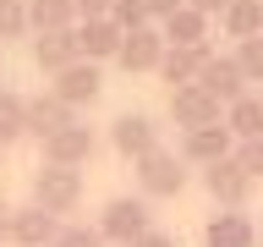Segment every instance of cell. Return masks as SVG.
<instances>
[{"mask_svg":"<svg viewBox=\"0 0 263 247\" xmlns=\"http://www.w3.org/2000/svg\"><path fill=\"white\" fill-rule=\"evenodd\" d=\"M197 88H203V94H214L219 104H230V99L247 94V77H241V66L230 61V55H209V61H203V72H197Z\"/></svg>","mask_w":263,"mask_h":247,"instance_id":"8fae6325","label":"cell"},{"mask_svg":"<svg viewBox=\"0 0 263 247\" xmlns=\"http://www.w3.org/2000/svg\"><path fill=\"white\" fill-rule=\"evenodd\" d=\"M71 121H77V110L61 104L55 94H33V99H28V137H39V143L55 137L61 127H71Z\"/></svg>","mask_w":263,"mask_h":247,"instance_id":"5bb4252c","label":"cell"},{"mask_svg":"<svg viewBox=\"0 0 263 247\" xmlns=\"http://www.w3.org/2000/svg\"><path fill=\"white\" fill-rule=\"evenodd\" d=\"M219 22H225V33L241 44V39H258L263 33V0H230L225 11H219Z\"/></svg>","mask_w":263,"mask_h":247,"instance_id":"44dd1931","label":"cell"},{"mask_svg":"<svg viewBox=\"0 0 263 247\" xmlns=\"http://www.w3.org/2000/svg\"><path fill=\"white\" fill-rule=\"evenodd\" d=\"M110 143H115V154L143 160L148 148H159V127H154L148 115H121V121L110 127Z\"/></svg>","mask_w":263,"mask_h":247,"instance_id":"4fadbf2b","label":"cell"},{"mask_svg":"<svg viewBox=\"0 0 263 247\" xmlns=\"http://www.w3.org/2000/svg\"><path fill=\"white\" fill-rule=\"evenodd\" d=\"M186 6H192V11H203V16H219L230 0H186Z\"/></svg>","mask_w":263,"mask_h":247,"instance_id":"4dcf8cb0","label":"cell"},{"mask_svg":"<svg viewBox=\"0 0 263 247\" xmlns=\"http://www.w3.org/2000/svg\"><path fill=\"white\" fill-rule=\"evenodd\" d=\"M71 39H77V55L82 61H115V49H121V28H115L110 16H88V22H77L71 28Z\"/></svg>","mask_w":263,"mask_h":247,"instance_id":"ba28073f","label":"cell"},{"mask_svg":"<svg viewBox=\"0 0 263 247\" xmlns=\"http://www.w3.org/2000/svg\"><path fill=\"white\" fill-rule=\"evenodd\" d=\"M55 231H61V220L44 214L39 203H28V209H11V220H6V242H16V247H49Z\"/></svg>","mask_w":263,"mask_h":247,"instance_id":"52a82bcc","label":"cell"},{"mask_svg":"<svg viewBox=\"0 0 263 247\" xmlns=\"http://www.w3.org/2000/svg\"><path fill=\"white\" fill-rule=\"evenodd\" d=\"M28 28L33 33H66V28H77V0H28Z\"/></svg>","mask_w":263,"mask_h":247,"instance_id":"ffe728a7","label":"cell"},{"mask_svg":"<svg viewBox=\"0 0 263 247\" xmlns=\"http://www.w3.org/2000/svg\"><path fill=\"white\" fill-rule=\"evenodd\" d=\"M159 55H164V39H159V28L121 33V49H115V61L126 66V72H159Z\"/></svg>","mask_w":263,"mask_h":247,"instance_id":"7c38bea8","label":"cell"},{"mask_svg":"<svg viewBox=\"0 0 263 247\" xmlns=\"http://www.w3.org/2000/svg\"><path fill=\"white\" fill-rule=\"evenodd\" d=\"M186 0H143V11H148V22H164V16H176Z\"/></svg>","mask_w":263,"mask_h":247,"instance_id":"83f0119b","label":"cell"},{"mask_svg":"<svg viewBox=\"0 0 263 247\" xmlns=\"http://www.w3.org/2000/svg\"><path fill=\"white\" fill-rule=\"evenodd\" d=\"M159 39H164V44H176V49H192V44L209 39V16L192 11V6H181L176 16H164V22H159Z\"/></svg>","mask_w":263,"mask_h":247,"instance_id":"d6986e66","label":"cell"},{"mask_svg":"<svg viewBox=\"0 0 263 247\" xmlns=\"http://www.w3.org/2000/svg\"><path fill=\"white\" fill-rule=\"evenodd\" d=\"M209 55H214L209 44H192V49L164 44V55H159V77L170 82V88H186V82H197V72H203V61H209Z\"/></svg>","mask_w":263,"mask_h":247,"instance_id":"9a60e30c","label":"cell"},{"mask_svg":"<svg viewBox=\"0 0 263 247\" xmlns=\"http://www.w3.org/2000/svg\"><path fill=\"white\" fill-rule=\"evenodd\" d=\"M203 187H209L214 203H225V209H241L247 198H252V176H247L230 154H225V160H214V165H203Z\"/></svg>","mask_w":263,"mask_h":247,"instance_id":"8992f818","label":"cell"},{"mask_svg":"<svg viewBox=\"0 0 263 247\" xmlns=\"http://www.w3.org/2000/svg\"><path fill=\"white\" fill-rule=\"evenodd\" d=\"M230 148H236V137L225 132V121L219 127H197V132H181V160L186 165H214V160H225Z\"/></svg>","mask_w":263,"mask_h":247,"instance_id":"30bf717a","label":"cell"},{"mask_svg":"<svg viewBox=\"0 0 263 247\" xmlns=\"http://www.w3.org/2000/svg\"><path fill=\"white\" fill-rule=\"evenodd\" d=\"M93 231L104 236V242H121V247H132L137 236H143V231H154V220H148V203H143V198H110Z\"/></svg>","mask_w":263,"mask_h":247,"instance_id":"3957f363","label":"cell"},{"mask_svg":"<svg viewBox=\"0 0 263 247\" xmlns=\"http://www.w3.org/2000/svg\"><path fill=\"white\" fill-rule=\"evenodd\" d=\"M110 22L121 33H137V28H154V22H148V11H143V0H115L110 6Z\"/></svg>","mask_w":263,"mask_h":247,"instance_id":"d4e9b609","label":"cell"},{"mask_svg":"<svg viewBox=\"0 0 263 247\" xmlns=\"http://www.w3.org/2000/svg\"><path fill=\"white\" fill-rule=\"evenodd\" d=\"M170 121H176L181 132L219 127V121H225V104H219L214 94H203L197 82H186V88H170Z\"/></svg>","mask_w":263,"mask_h":247,"instance_id":"277c9868","label":"cell"},{"mask_svg":"<svg viewBox=\"0 0 263 247\" xmlns=\"http://www.w3.org/2000/svg\"><path fill=\"white\" fill-rule=\"evenodd\" d=\"M137 165V187H143V198H176L181 187H186V160H181L176 148H148Z\"/></svg>","mask_w":263,"mask_h":247,"instance_id":"7a4b0ae2","label":"cell"},{"mask_svg":"<svg viewBox=\"0 0 263 247\" xmlns=\"http://www.w3.org/2000/svg\"><path fill=\"white\" fill-rule=\"evenodd\" d=\"M110 6L115 0H77V16L88 22V16H110Z\"/></svg>","mask_w":263,"mask_h":247,"instance_id":"f1b7e54d","label":"cell"},{"mask_svg":"<svg viewBox=\"0 0 263 247\" xmlns=\"http://www.w3.org/2000/svg\"><path fill=\"white\" fill-rule=\"evenodd\" d=\"M33 61H39V72H49V77H55V72H66L71 61H82L71 28H66V33H39V39H33Z\"/></svg>","mask_w":263,"mask_h":247,"instance_id":"ac0fdd59","label":"cell"},{"mask_svg":"<svg viewBox=\"0 0 263 247\" xmlns=\"http://www.w3.org/2000/svg\"><path fill=\"white\" fill-rule=\"evenodd\" d=\"M230 61L241 66V77H247V82H263V33H258V39H241Z\"/></svg>","mask_w":263,"mask_h":247,"instance_id":"603a6c76","label":"cell"},{"mask_svg":"<svg viewBox=\"0 0 263 247\" xmlns=\"http://www.w3.org/2000/svg\"><path fill=\"white\" fill-rule=\"evenodd\" d=\"M230 160H236L247 176L258 181V176H263V137H247V143H236V148H230Z\"/></svg>","mask_w":263,"mask_h":247,"instance_id":"484cf974","label":"cell"},{"mask_svg":"<svg viewBox=\"0 0 263 247\" xmlns=\"http://www.w3.org/2000/svg\"><path fill=\"white\" fill-rule=\"evenodd\" d=\"M6 220H11V209H6V203H0V242H6Z\"/></svg>","mask_w":263,"mask_h":247,"instance_id":"1f68e13d","label":"cell"},{"mask_svg":"<svg viewBox=\"0 0 263 247\" xmlns=\"http://www.w3.org/2000/svg\"><path fill=\"white\" fill-rule=\"evenodd\" d=\"M225 132L236 137V143L263 137V94H252V88H247L241 99H230V104H225Z\"/></svg>","mask_w":263,"mask_h":247,"instance_id":"2e32d148","label":"cell"},{"mask_svg":"<svg viewBox=\"0 0 263 247\" xmlns=\"http://www.w3.org/2000/svg\"><path fill=\"white\" fill-rule=\"evenodd\" d=\"M132 247H176V236H164V231H143Z\"/></svg>","mask_w":263,"mask_h":247,"instance_id":"f546056e","label":"cell"},{"mask_svg":"<svg viewBox=\"0 0 263 247\" xmlns=\"http://www.w3.org/2000/svg\"><path fill=\"white\" fill-rule=\"evenodd\" d=\"M28 33V0H0V44Z\"/></svg>","mask_w":263,"mask_h":247,"instance_id":"cb8c5ba5","label":"cell"},{"mask_svg":"<svg viewBox=\"0 0 263 247\" xmlns=\"http://www.w3.org/2000/svg\"><path fill=\"white\" fill-rule=\"evenodd\" d=\"M99 88H104V82H99V66H93V61H71L66 72H55V88H49V94L77 110V104H93Z\"/></svg>","mask_w":263,"mask_h":247,"instance_id":"9c48e42d","label":"cell"},{"mask_svg":"<svg viewBox=\"0 0 263 247\" xmlns=\"http://www.w3.org/2000/svg\"><path fill=\"white\" fill-rule=\"evenodd\" d=\"M33 203L44 214H71L82 203V170H66V165H39L33 170Z\"/></svg>","mask_w":263,"mask_h":247,"instance_id":"6da1fadb","label":"cell"},{"mask_svg":"<svg viewBox=\"0 0 263 247\" xmlns=\"http://www.w3.org/2000/svg\"><path fill=\"white\" fill-rule=\"evenodd\" d=\"M203 242H209V247H252V242H258V231H252V220H247L241 209H225V214H214V220H209Z\"/></svg>","mask_w":263,"mask_h":247,"instance_id":"e0dca14e","label":"cell"},{"mask_svg":"<svg viewBox=\"0 0 263 247\" xmlns=\"http://www.w3.org/2000/svg\"><path fill=\"white\" fill-rule=\"evenodd\" d=\"M93 127H82V121H71V127H61L55 137H44V165H66V170H77V165L93 160Z\"/></svg>","mask_w":263,"mask_h":247,"instance_id":"5b68a950","label":"cell"},{"mask_svg":"<svg viewBox=\"0 0 263 247\" xmlns=\"http://www.w3.org/2000/svg\"><path fill=\"white\" fill-rule=\"evenodd\" d=\"M16 137H28V99L0 88V148L16 143Z\"/></svg>","mask_w":263,"mask_h":247,"instance_id":"7402d4cb","label":"cell"},{"mask_svg":"<svg viewBox=\"0 0 263 247\" xmlns=\"http://www.w3.org/2000/svg\"><path fill=\"white\" fill-rule=\"evenodd\" d=\"M49 247H104V236H99V231H88V225H61Z\"/></svg>","mask_w":263,"mask_h":247,"instance_id":"4316f807","label":"cell"}]
</instances>
